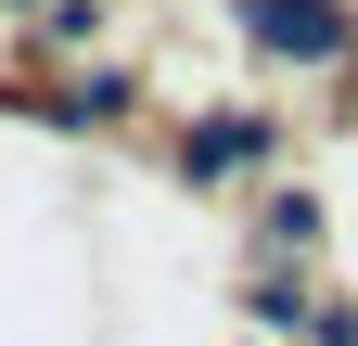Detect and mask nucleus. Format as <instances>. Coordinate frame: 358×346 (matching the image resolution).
<instances>
[{"mask_svg": "<svg viewBox=\"0 0 358 346\" xmlns=\"http://www.w3.org/2000/svg\"><path fill=\"white\" fill-rule=\"evenodd\" d=\"M243 39L282 52V64H333L358 39V13H345V0H243Z\"/></svg>", "mask_w": 358, "mask_h": 346, "instance_id": "f257e3e1", "label": "nucleus"}, {"mask_svg": "<svg viewBox=\"0 0 358 346\" xmlns=\"http://www.w3.org/2000/svg\"><path fill=\"white\" fill-rule=\"evenodd\" d=\"M243 154H256L243 116H205V128H192V180H217V167H243Z\"/></svg>", "mask_w": 358, "mask_h": 346, "instance_id": "f03ea898", "label": "nucleus"}]
</instances>
